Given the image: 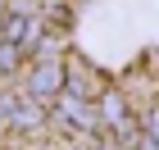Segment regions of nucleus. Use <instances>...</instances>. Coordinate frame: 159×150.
Instances as JSON below:
<instances>
[{"label": "nucleus", "mask_w": 159, "mask_h": 150, "mask_svg": "<svg viewBox=\"0 0 159 150\" xmlns=\"http://www.w3.org/2000/svg\"><path fill=\"white\" fill-rule=\"evenodd\" d=\"M64 87V68L59 64H37V73H32V96H55V91Z\"/></svg>", "instance_id": "f257e3e1"}, {"label": "nucleus", "mask_w": 159, "mask_h": 150, "mask_svg": "<svg viewBox=\"0 0 159 150\" xmlns=\"http://www.w3.org/2000/svg\"><path fill=\"white\" fill-rule=\"evenodd\" d=\"M100 114H105V118H109L114 127H123V123H127V114H123V105H118V96H109V100H105V105H100Z\"/></svg>", "instance_id": "f03ea898"}, {"label": "nucleus", "mask_w": 159, "mask_h": 150, "mask_svg": "<svg viewBox=\"0 0 159 150\" xmlns=\"http://www.w3.org/2000/svg\"><path fill=\"white\" fill-rule=\"evenodd\" d=\"M146 123H150V132H155V141H159V114H150Z\"/></svg>", "instance_id": "7ed1b4c3"}]
</instances>
